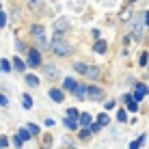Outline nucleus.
Instances as JSON below:
<instances>
[{"label":"nucleus","instance_id":"aec40b11","mask_svg":"<svg viewBox=\"0 0 149 149\" xmlns=\"http://www.w3.org/2000/svg\"><path fill=\"white\" fill-rule=\"evenodd\" d=\"M26 127H28V134H30V136H33V134H39V127L35 125V123H28Z\"/></svg>","mask_w":149,"mask_h":149},{"label":"nucleus","instance_id":"2f4dec72","mask_svg":"<svg viewBox=\"0 0 149 149\" xmlns=\"http://www.w3.org/2000/svg\"><path fill=\"white\" fill-rule=\"evenodd\" d=\"M145 22H147V26H149V11L145 13Z\"/></svg>","mask_w":149,"mask_h":149},{"label":"nucleus","instance_id":"473e14b6","mask_svg":"<svg viewBox=\"0 0 149 149\" xmlns=\"http://www.w3.org/2000/svg\"><path fill=\"white\" fill-rule=\"evenodd\" d=\"M132 2H134V0H132Z\"/></svg>","mask_w":149,"mask_h":149},{"label":"nucleus","instance_id":"f257e3e1","mask_svg":"<svg viewBox=\"0 0 149 149\" xmlns=\"http://www.w3.org/2000/svg\"><path fill=\"white\" fill-rule=\"evenodd\" d=\"M50 48H52V52L58 54V56H69V54H71V45L67 43V41L58 39V37H56L52 43H50Z\"/></svg>","mask_w":149,"mask_h":149},{"label":"nucleus","instance_id":"4be33fe9","mask_svg":"<svg viewBox=\"0 0 149 149\" xmlns=\"http://www.w3.org/2000/svg\"><path fill=\"white\" fill-rule=\"evenodd\" d=\"M65 127H69V130H76V127H78V121H71V119H65Z\"/></svg>","mask_w":149,"mask_h":149},{"label":"nucleus","instance_id":"dca6fc26","mask_svg":"<svg viewBox=\"0 0 149 149\" xmlns=\"http://www.w3.org/2000/svg\"><path fill=\"white\" fill-rule=\"evenodd\" d=\"M143 143H145V134H143L141 138H136V141L130 145V149H141V145H143Z\"/></svg>","mask_w":149,"mask_h":149},{"label":"nucleus","instance_id":"393cba45","mask_svg":"<svg viewBox=\"0 0 149 149\" xmlns=\"http://www.w3.org/2000/svg\"><path fill=\"white\" fill-rule=\"evenodd\" d=\"M117 119H119L121 123H125V121H127V117H125V110H119V112H117Z\"/></svg>","mask_w":149,"mask_h":149},{"label":"nucleus","instance_id":"f03ea898","mask_svg":"<svg viewBox=\"0 0 149 149\" xmlns=\"http://www.w3.org/2000/svg\"><path fill=\"white\" fill-rule=\"evenodd\" d=\"M74 69H76V71H80V74H84L86 78H91V80H97V78H100V69H97V67H93V65L74 63Z\"/></svg>","mask_w":149,"mask_h":149},{"label":"nucleus","instance_id":"7ed1b4c3","mask_svg":"<svg viewBox=\"0 0 149 149\" xmlns=\"http://www.w3.org/2000/svg\"><path fill=\"white\" fill-rule=\"evenodd\" d=\"M145 95H147V84L138 82L136 89H134V97H132V100H134V102H141V100H145Z\"/></svg>","mask_w":149,"mask_h":149},{"label":"nucleus","instance_id":"0eeeda50","mask_svg":"<svg viewBox=\"0 0 149 149\" xmlns=\"http://www.w3.org/2000/svg\"><path fill=\"white\" fill-rule=\"evenodd\" d=\"M50 97H52L54 102H63L65 93H63V91H61V89H52V91H50Z\"/></svg>","mask_w":149,"mask_h":149},{"label":"nucleus","instance_id":"6e6552de","mask_svg":"<svg viewBox=\"0 0 149 149\" xmlns=\"http://www.w3.org/2000/svg\"><path fill=\"white\" fill-rule=\"evenodd\" d=\"M84 91H86V86H82V84H76L74 86V95L78 97V100H84Z\"/></svg>","mask_w":149,"mask_h":149},{"label":"nucleus","instance_id":"cd10ccee","mask_svg":"<svg viewBox=\"0 0 149 149\" xmlns=\"http://www.w3.org/2000/svg\"><path fill=\"white\" fill-rule=\"evenodd\" d=\"M89 136H91V132H89V130H82V132H80V138H82V141H86Z\"/></svg>","mask_w":149,"mask_h":149},{"label":"nucleus","instance_id":"f3484780","mask_svg":"<svg viewBox=\"0 0 149 149\" xmlns=\"http://www.w3.org/2000/svg\"><path fill=\"white\" fill-rule=\"evenodd\" d=\"M147 61H149V54H147V52H141V56H138V63H141V67H145Z\"/></svg>","mask_w":149,"mask_h":149},{"label":"nucleus","instance_id":"7c9ffc66","mask_svg":"<svg viewBox=\"0 0 149 149\" xmlns=\"http://www.w3.org/2000/svg\"><path fill=\"white\" fill-rule=\"evenodd\" d=\"M123 102H125V104H127V102H132V95H130V93H125V95H123Z\"/></svg>","mask_w":149,"mask_h":149},{"label":"nucleus","instance_id":"a211bd4d","mask_svg":"<svg viewBox=\"0 0 149 149\" xmlns=\"http://www.w3.org/2000/svg\"><path fill=\"white\" fill-rule=\"evenodd\" d=\"M26 82L30 86H39V78H37V76H26Z\"/></svg>","mask_w":149,"mask_h":149},{"label":"nucleus","instance_id":"9b49d317","mask_svg":"<svg viewBox=\"0 0 149 149\" xmlns=\"http://www.w3.org/2000/svg\"><path fill=\"white\" fill-rule=\"evenodd\" d=\"M22 106H24L26 110L33 108V100H30V95H22Z\"/></svg>","mask_w":149,"mask_h":149},{"label":"nucleus","instance_id":"b1692460","mask_svg":"<svg viewBox=\"0 0 149 149\" xmlns=\"http://www.w3.org/2000/svg\"><path fill=\"white\" fill-rule=\"evenodd\" d=\"M127 110H132V112H136V110H138V104H136L134 100H132V102H127Z\"/></svg>","mask_w":149,"mask_h":149},{"label":"nucleus","instance_id":"c85d7f7f","mask_svg":"<svg viewBox=\"0 0 149 149\" xmlns=\"http://www.w3.org/2000/svg\"><path fill=\"white\" fill-rule=\"evenodd\" d=\"M0 104H2V106H7V104H9V100H7V95H0Z\"/></svg>","mask_w":149,"mask_h":149},{"label":"nucleus","instance_id":"39448f33","mask_svg":"<svg viewBox=\"0 0 149 149\" xmlns=\"http://www.w3.org/2000/svg\"><path fill=\"white\" fill-rule=\"evenodd\" d=\"M84 93H89L91 100H102V89H100V86H86Z\"/></svg>","mask_w":149,"mask_h":149},{"label":"nucleus","instance_id":"a878e982","mask_svg":"<svg viewBox=\"0 0 149 149\" xmlns=\"http://www.w3.org/2000/svg\"><path fill=\"white\" fill-rule=\"evenodd\" d=\"M7 26V13H0V28Z\"/></svg>","mask_w":149,"mask_h":149},{"label":"nucleus","instance_id":"4468645a","mask_svg":"<svg viewBox=\"0 0 149 149\" xmlns=\"http://www.w3.org/2000/svg\"><path fill=\"white\" fill-rule=\"evenodd\" d=\"M45 74H48L50 78H56V76H58V69L52 67V65H48V67H45Z\"/></svg>","mask_w":149,"mask_h":149},{"label":"nucleus","instance_id":"ddd939ff","mask_svg":"<svg viewBox=\"0 0 149 149\" xmlns=\"http://www.w3.org/2000/svg\"><path fill=\"white\" fill-rule=\"evenodd\" d=\"M13 67L17 69V71H24V67H26V63H24V61H19V56H17V58H13Z\"/></svg>","mask_w":149,"mask_h":149},{"label":"nucleus","instance_id":"6ab92c4d","mask_svg":"<svg viewBox=\"0 0 149 149\" xmlns=\"http://www.w3.org/2000/svg\"><path fill=\"white\" fill-rule=\"evenodd\" d=\"M74 86H76V80H74V78H65V89H67V91H74Z\"/></svg>","mask_w":149,"mask_h":149},{"label":"nucleus","instance_id":"412c9836","mask_svg":"<svg viewBox=\"0 0 149 149\" xmlns=\"http://www.w3.org/2000/svg\"><path fill=\"white\" fill-rule=\"evenodd\" d=\"M0 67H2V71H11V63H9L7 58H2L0 61Z\"/></svg>","mask_w":149,"mask_h":149},{"label":"nucleus","instance_id":"423d86ee","mask_svg":"<svg viewBox=\"0 0 149 149\" xmlns=\"http://www.w3.org/2000/svg\"><path fill=\"white\" fill-rule=\"evenodd\" d=\"M93 50H95L97 54H104L106 50H108V45H106V41H104V39H97V41H95V45H93Z\"/></svg>","mask_w":149,"mask_h":149},{"label":"nucleus","instance_id":"9d476101","mask_svg":"<svg viewBox=\"0 0 149 149\" xmlns=\"http://www.w3.org/2000/svg\"><path fill=\"white\" fill-rule=\"evenodd\" d=\"M17 138H19V141H28V138H30V134H28V130H26V127H19V132H17Z\"/></svg>","mask_w":149,"mask_h":149},{"label":"nucleus","instance_id":"2eb2a0df","mask_svg":"<svg viewBox=\"0 0 149 149\" xmlns=\"http://www.w3.org/2000/svg\"><path fill=\"white\" fill-rule=\"evenodd\" d=\"M80 125H82V127H84V125H91V115H86V112H84V115H80Z\"/></svg>","mask_w":149,"mask_h":149},{"label":"nucleus","instance_id":"c756f323","mask_svg":"<svg viewBox=\"0 0 149 149\" xmlns=\"http://www.w3.org/2000/svg\"><path fill=\"white\" fill-rule=\"evenodd\" d=\"M100 130H102V127L97 125V123H93V125H91V130H89V132H100Z\"/></svg>","mask_w":149,"mask_h":149},{"label":"nucleus","instance_id":"5701e85b","mask_svg":"<svg viewBox=\"0 0 149 149\" xmlns=\"http://www.w3.org/2000/svg\"><path fill=\"white\" fill-rule=\"evenodd\" d=\"M9 147V138L7 136H0V149H7Z\"/></svg>","mask_w":149,"mask_h":149},{"label":"nucleus","instance_id":"1a4fd4ad","mask_svg":"<svg viewBox=\"0 0 149 149\" xmlns=\"http://www.w3.org/2000/svg\"><path fill=\"white\" fill-rule=\"evenodd\" d=\"M108 123H110V117H108V115H106V112H102V115H100V117H97V125H100V127H104V125H108Z\"/></svg>","mask_w":149,"mask_h":149},{"label":"nucleus","instance_id":"20e7f679","mask_svg":"<svg viewBox=\"0 0 149 149\" xmlns=\"http://www.w3.org/2000/svg\"><path fill=\"white\" fill-rule=\"evenodd\" d=\"M28 65H30V67L41 65V54L37 52V50H30V52H28Z\"/></svg>","mask_w":149,"mask_h":149},{"label":"nucleus","instance_id":"f8f14e48","mask_svg":"<svg viewBox=\"0 0 149 149\" xmlns=\"http://www.w3.org/2000/svg\"><path fill=\"white\" fill-rule=\"evenodd\" d=\"M80 117V112H78V108H67V119H71V121H76Z\"/></svg>","mask_w":149,"mask_h":149},{"label":"nucleus","instance_id":"bb28decb","mask_svg":"<svg viewBox=\"0 0 149 149\" xmlns=\"http://www.w3.org/2000/svg\"><path fill=\"white\" fill-rule=\"evenodd\" d=\"M65 28H67V24H65V22H63V19H61V22H58V24H56V30H61V33H63V30H65Z\"/></svg>","mask_w":149,"mask_h":149}]
</instances>
